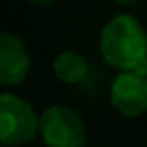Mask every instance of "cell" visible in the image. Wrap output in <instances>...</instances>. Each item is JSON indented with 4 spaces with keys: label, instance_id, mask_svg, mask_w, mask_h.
<instances>
[{
    "label": "cell",
    "instance_id": "1",
    "mask_svg": "<svg viewBox=\"0 0 147 147\" xmlns=\"http://www.w3.org/2000/svg\"><path fill=\"white\" fill-rule=\"evenodd\" d=\"M101 59L121 71L133 73L147 63V34L141 22L129 14H117L109 18L99 34Z\"/></svg>",
    "mask_w": 147,
    "mask_h": 147
},
{
    "label": "cell",
    "instance_id": "9",
    "mask_svg": "<svg viewBox=\"0 0 147 147\" xmlns=\"http://www.w3.org/2000/svg\"><path fill=\"white\" fill-rule=\"evenodd\" d=\"M2 147H4V145H2Z\"/></svg>",
    "mask_w": 147,
    "mask_h": 147
},
{
    "label": "cell",
    "instance_id": "6",
    "mask_svg": "<svg viewBox=\"0 0 147 147\" xmlns=\"http://www.w3.org/2000/svg\"><path fill=\"white\" fill-rule=\"evenodd\" d=\"M53 71L61 83L79 85L89 75V63L83 55H79L75 51H65V53L57 55V59L53 63Z\"/></svg>",
    "mask_w": 147,
    "mask_h": 147
},
{
    "label": "cell",
    "instance_id": "8",
    "mask_svg": "<svg viewBox=\"0 0 147 147\" xmlns=\"http://www.w3.org/2000/svg\"><path fill=\"white\" fill-rule=\"evenodd\" d=\"M115 4H121V6H129V4H135V2H139V0H113Z\"/></svg>",
    "mask_w": 147,
    "mask_h": 147
},
{
    "label": "cell",
    "instance_id": "5",
    "mask_svg": "<svg viewBox=\"0 0 147 147\" xmlns=\"http://www.w3.org/2000/svg\"><path fill=\"white\" fill-rule=\"evenodd\" d=\"M32 67L30 53L24 40L12 32L0 34V85L16 87L24 83Z\"/></svg>",
    "mask_w": 147,
    "mask_h": 147
},
{
    "label": "cell",
    "instance_id": "3",
    "mask_svg": "<svg viewBox=\"0 0 147 147\" xmlns=\"http://www.w3.org/2000/svg\"><path fill=\"white\" fill-rule=\"evenodd\" d=\"M40 137L47 147H85V121L73 107L51 105L40 115Z\"/></svg>",
    "mask_w": 147,
    "mask_h": 147
},
{
    "label": "cell",
    "instance_id": "2",
    "mask_svg": "<svg viewBox=\"0 0 147 147\" xmlns=\"http://www.w3.org/2000/svg\"><path fill=\"white\" fill-rule=\"evenodd\" d=\"M40 133V117L34 107L18 95H0V141L4 147H20Z\"/></svg>",
    "mask_w": 147,
    "mask_h": 147
},
{
    "label": "cell",
    "instance_id": "7",
    "mask_svg": "<svg viewBox=\"0 0 147 147\" xmlns=\"http://www.w3.org/2000/svg\"><path fill=\"white\" fill-rule=\"evenodd\" d=\"M24 2H28V4H34V6H49V4L57 2V0H24Z\"/></svg>",
    "mask_w": 147,
    "mask_h": 147
},
{
    "label": "cell",
    "instance_id": "4",
    "mask_svg": "<svg viewBox=\"0 0 147 147\" xmlns=\"http://www.w3.org/2000/svg\"><path fill=\"white\" fill-rule=\"evenodd\" d=\"M113 109L129 119L147 113V79L135 73H119L109 89Z\"/></svg>",
    "mask_w": 147,
    "mask_h": 147
}]
</instances>
